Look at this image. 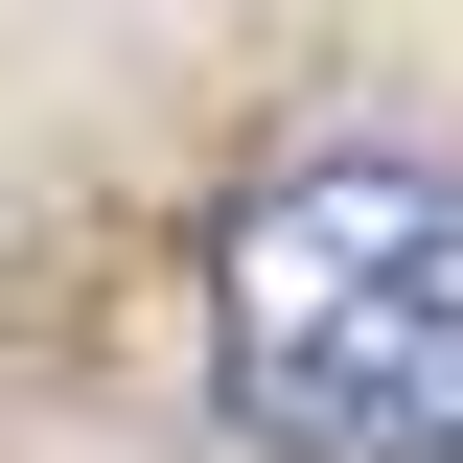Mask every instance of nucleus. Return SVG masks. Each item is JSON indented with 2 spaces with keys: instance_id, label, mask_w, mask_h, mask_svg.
Instances as JSON below:
<instances>
[{
  "instance_id": "nucleus-1",
  "label": "nucleus",
  "mask_w": 463,
  "mask_h": 463,
  "mask_svg": "<svg viewBox=\"0 0 463 463\" xmlns=\"http://www.w3.org/2000/svg\"><path fill=\"white\" fill-rule=\"evenodd\" d=\"M209 394L255 463H463V163H255L209 209Z\"/></svg>"
}]
</instances>
